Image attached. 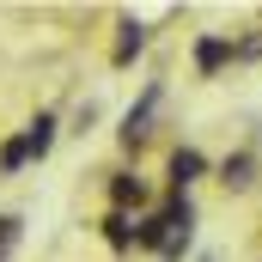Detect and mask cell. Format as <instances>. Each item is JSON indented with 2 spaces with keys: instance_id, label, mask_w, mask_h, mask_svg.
Instances as JSON below:
<instances>
[{
  "instance_id": "cell-7",
  "label": "cell",
  "mask_w": 262,
  "mask_h": 262,
  "mask_svg": "<svg viewBox=\"0 0 262 262\" xmlns=\"http://www.w3.org/2000/svg\"><path fill=\"white\" fill-rule=\"evenodd\" d=\"M183 250H189V226H183V232H165L159 256H165V262H183Z\"/></svg>"
},
{
  "instance_id": "cell-3",
  "label": "cell",
  "mask_w": 262,
  "mask_h": 262,
  "mask_svg": "<svg viewBox=\"0 0 262 262\" xmlns=\"http://www.w3.org/2000/svg\"><path fill=\"white\" fill-rule=\"evenodd\" d=\"M25 146H31V159H43V152L55 146V122H49V116H37V122L25 128Z\"/></svg>"
},
{
  "instance_id": "cell-4",
  "label": "cell",
  "mask_w": 262,
  "mask_h": 262,
  "mask_svg": "<svg viewBox=\"0 0 262 262\" xmlns=\"http://www.w3.org/2000/svg\"><path fill=\"white\" fill-rule=\"evenodd\" d=\"M140 49H146V31H140V25H122V37H116V61H134V55H140Z\"/></svg>"
},
{
  "instance_id": "cell-8",
  "label": "cell",
  "mask_w": 262,
  "mask_h": 262,
  "mask_svg": "<svg viewBox=\"0 0 262 262\" xmlns=\"http://www.w3.org/2000/svg\"><path fill=\"white\" fill-rule=\"evenodd\" d=\"M110 195H116V207H128V201H140L146 189H140L134 177H116V183H110Z\"/></svg>"
},
{
  "instance_id": "cell-6",
  "label": "cell",
  "mask_w": 262,
  "mask_h": 262,
  "mask_svg": "<svg viewBox=\"0 0 262 262\" xmlns=\"http://www.w3.org/2000/svg\"><path fill=\"white\" fill-rule=\"evenodd\" d=\"M25 159H31V146H25V134H18V140H6V146H0V171H18V165H25Z\"/></svg>"
},
{
  "instance_id": "cell-1",
  "label": "cell",
  "mask_w": 262,
  "mask_h": 262,
  "mask_svg": "<svg viewBox=\"0 0 262 262\" xmlns=\"http://www.w3.org/2000/svg\"><path fill=\"white\" fill-rule=\"evenodd\" d=\"M232 61V43H226V37H201L195 43V67L201 73H213V67H226Z\"/></svg>"
},
{
  "instance_id": "cell-9",
  "label": "cell",
  "mask_w": 262,
  "mask_h": 262,
  "mask_svg": "<svg viewBox=\"0 0 262 262\" xmlns=\"http://www.w3.org/2000/svg\"><path fill=\"white\" fill-rule=\"evenodd\" d=\"M226 183H250V159H244V152L226 159Z\"/></svg>"
},
{
  "instance_id": "cell-2",
  "label": "cell",
  "mask_w": 262,
  "mask_h": 262,
  "mask_svg": "<svg viewBox=\"0 0 262 262\" xmlns=\"http://www.w3.org/2000/svg\"><path fill=\"white\" fill-rule=\"evenodd\" d=\"M195 177H201V152H195V146H183V152H171V183L183 189V183H195Z\"/></svg>"
},
{
  "instance_id": "cell-10",
  "label": "cell",
  "mask_w": 262,
  "mask_h": 262,
  "mask_svg": "<svg viewBox=\"0 0 262 262\" xmlns=\"http://www.w3.org/2000/svg\"><path fill=\"white\" fill-rule=\"evenodd\" d=\"M12 244H18V220H12V213H0V256H6Z\"/></svg>"
},
{
  "instance_id": "cell-5",
  "label": "cell",
  "mask_w": 262,
  "mask_h": 262,
  "mask_svg": "<svg viewBox=\"0 0 262 262\" xmlns=\"http://www.w3.org/2000/svg\"><path fill=\"white\" fill-rule=\"evenodd\" d=\"M104 238H110L116 250H128V244H134V226L122 220V213H110V220H104Z\"/></svg>"
}]
</instances>
